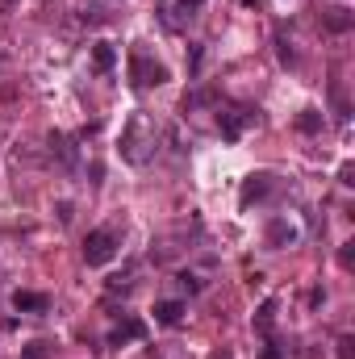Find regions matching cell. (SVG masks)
Returning <instances> with one entry per match:
<instances>
[{"label": "cell", "mask_w": 355, "mask_h": 359, "mask_svg": "<svg viewBox=\"0 0 355 359\" xmlns=\"http://www.w3.org/2000/svg\"><path fill=\"white\" fill-rule=\"evenodd\" d=\"M92 63H96V72H113V63H117V50H113L109 42H96V46H92Z\"/></svg>", "instance_id": "obj_12"}, {"label": "cell", "mask_w": 355, "mask_h": 359, "mask_svg": "<svg viewBox=\"0 0 355 359\" xmlns=\"http://www.w3.org/2000/svg\"><path fill=\"white\" fill-rule=\"evenodd\" d=\"M260 359H284V351H280L276 343H267V347H264V355H260Z\"/></svg>", "instance_id": "obj_18"}, {"label": "cell", "mask_w": 355, "mask_h": 359, "mask_svg": "<svg viewBox=\"0 0 355 359\" xmlns=\"http://www.w3.org/2000/svg\"><path fill=\"white\" fill-rule=\"evenodd\" d=\"M130 80H134V88H159V84H168V67L163 63H155L151 55H142V50H134L130 55Z\"/></svg>", "instance_id": "obj_2"}, {"label": "cell", "mask_w": 355, "mask_h": 359, "mask_svg": "<svg viewBox=\"0 0 355 359\" xmlns=\"http://www.w3.org/2000/svg\"><path fill=\"white\" fill-rule=\"evenodd\" d=\"M113 255H117V234H113V230H92L88 238H84V259H88V268H105Z\"/></svg>", "instance_id": "obj_3"}, {"label": "cell", "mask_w": 355, "mask_h": 359, "mask_svg": "<svg viewBox=\"0 0 355 359\" xmlns=\"http://www.w3.org/2000/svg\"><path fill=\"white\" fill-rule=\"evenodd\" d=\"M180 318H184V301H159L155 305V322L159 326H176Z\"/></svg>", "instance_id": "obj_8"}, {"label": "cell", "mask_w": 355, "mask_h": 359, "mask_svg": "<svg viewBox=\"0 0 355 359\" xmlns=\"http://www.w3.org/2000/svg\"><path fill=\"white\" fill-rule=\"evenodd\" d=\"M138 339H147V322L142 318H126L121 326H113L109 347H126V343H138Z\"/></svg>", "instance_id": "obj_5"}, {"label": "cell", "mask_w": 355, "mask_h": 359, "mask_svg": "<svg viewBox=\"0 0 355 359\" xmlns=\"http://www.w3.org/2000/svg\"><path fill=\"white\" fill-rule=\"evenodd\" d=\"M297 130H301V134H318V130H322V113H318V109H301Z\"/></svg>", "instance_id": "obj_13"}, {"label": "cell", "mask_w": 355, "mask_h": 359, "mask_svg": "<svg viewBox=\"0 0 355 359\" xmlns=\"http://www.w3.org/2000/svg\"><path fill=\"white\" fill-rule=\"evenodd\" d=\"M180 284H184V288H188V292H196V288H201V280H196V276H188V271H184V276H180Z\"/></svg>", "instance_id": "obj_17"}, {"label": "cell", "mask_w": 355, "mask_h": 359, "mask_svg": "<svg viewBox=\"0 0 355 359\" xmlns=\"http://www.w3.org/2000/svg\"><path fill=\"white\" fill-rule=\"evenodd\" d=\"M13 309H17V313H46V309H51V297H46V292L17 288V292H13Z\"/></svg>", "instance_id": "obj_7"}, {"label": "cell", "mask_w": 355, "mask_h": 359, "mask_svg": "<svg viewBox=\"0 0 355 359\" xmlns=\"http://www.w3.org/2000/svg\"><path fill=\"white\" fill-rule=\"evenodd\" d=\"M272 313H276V301H264V305H260V313H255V330H260V334L272 330Z\"/></svg>", "instance_id": "obj_14"}, {"label": "cell", "mask_w": 355, "mask_h": 359, "mask_svg": "<svg viewBox=\"0 0 355 359\" xmlns=\"http://www.w3.org/2000/svg\"><path fill=\"white\" fill-rule=\"evenodd\" d=\"M147 130H151V121H147L142 113H134V117L126 121V130H121V159H126V163H147V159L155 155V142H142Z\"/></svg>", "instance_id": "obj_1"}, {"label": "cell", "mask_w": 355, "mask_h": 359, "mask_svg": "<svg viewBox=\"0 0 355 359\" xmlns=\"http://www.w3.org/2000/svg\"><path fill=\"white\" fill-rule=\"evenodd\" d=\"M293 238H297V230H293L288 222H272V226H267V247L280 251V247H288Z\"/></svg>", "instance_id": "obj_9"}, {"label": "cell", "mask_w": 355, "mask_h": 359, "mask_svg": "<svg viewBox=\"0 0 355 359\" xmlns=\"http://www.w3.org/2000/svg\"><path fill=\"white\" fill-rule=\"evenodd\" d=\"M201 8H205V0H176V8H172L168 25H184V21H192Z\"/></svg>", "instance_id": "obj_10"}, {"label": "cell", "mask_w": 355, "mask_h": 359, "mask_svg": "<svg viewBox=\"0 0 355 359\" xmlns=\"http://www.w3.org/2000/svg\"><path fill=\"white\" fill-rule=\"evenodd\" d=\"M322 21H326V29H335V34H343V29H351V8H326L322 13Z\"/></svg>", "instance_id": "obj_11"}, {"label": "cell", "mask_w": 355, "mask_h": 359, "mask_svg": "<svg viewBox=\"0 0 355 359\" xmlns=\"http://www.w3.org/2000/svg\"><path fill=\"white\" fill-rule=\"evenodd\" d=\"M46 355H51L46 343H29V347H25V359H46Z\"/></svg>", "instance_id": "obj_16"}, {"label": "cell", "mask_w": 355, "mask_h": 359, "mask_svg": "<svg viewBox=\"0 0 355 359\" xmlns=\"http://www.w3.org/2000/svg\"><path fill=\"white\" fill-rule=\"evenodd\" d=\"M217 126H222V138L226 142H239L247 126H255V113L251 109H222L217 113Z\"/></svg>", "instance_id": "obj_4"}, {"label": "cell", "mask_w": 355, "mask_h": 359, "mask_svg": "<svg viewBox=\"0 0 355 359\" xmlns=\"http://www.w3.org/2000/svg\"><path fill=\"white\" fill-rule=\"evenodd\" d=\"M351 347H355V339H351V334H343V339H339V359H355Z\"/></svg>", "instance_id": "obj_15"}, {"label": "cell", "mask_w": 355, "mask_h": 359, "mask_svg": "<svg viewBox=\"0 0 355 359\" xmlns=\"http://www.w3.org/2000/svg\"><path fill=\"white\" fill-rule=\"evenodd\" d=\"M267 192H272V176H267V172H255V176H247V184H243V192H239V205L247 209V205L264 201Z\"/></svg>", "instance_id": "obj_6"}]
</instances>
